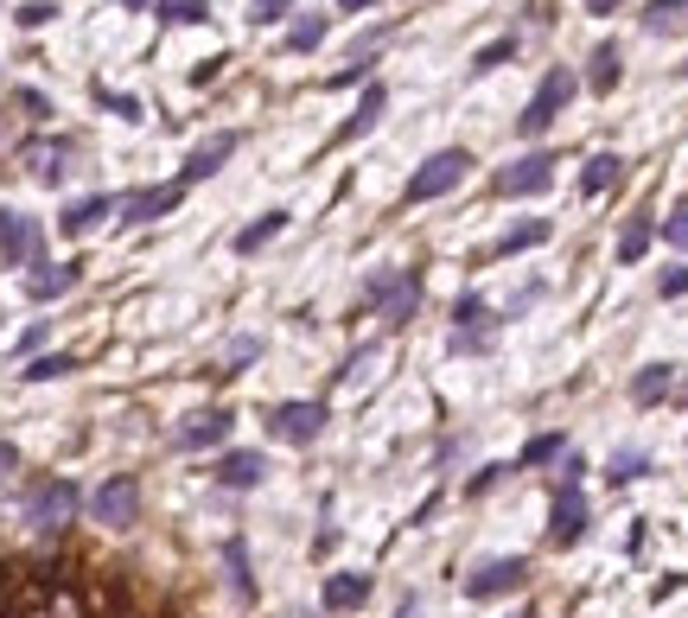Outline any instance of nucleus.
Segmentation results:
<instances>
[{"instance_id": "4468645a", "label": "nucleus", "mask_w": 688, "mask_h": 618, "mask_svg": "<svg viewBox=\"0 0 688 618\" xmlns=\"http://www.w3.org/2000/svg\"><path fill=\"white\" fill-rule=\"evenodd\" d=\"M76 281H83V261H39V268L25 275V300H39V307H45V300H64Z\"/></svg>"}, {"instance_id": "9d476101", "label": "nucleus", "mask_w": 688, "mask_h": 618, "mask_svg": "<svg viewBox=\"0 0 688 618\" xmlns=\"http://www.w3.org/2000/svg\"><path fill=\"white\" fill-rule=\"evenodd\" d=\"M236 147H243V134H236V128L198 141V147L185 154V179H178V185H198V179H210V173H224V159H236Z\"/></svg>"}, {"instance_id": "393cba45", "label": "nucleus", "mask_w": 688, "mask_h": 618, "mask_svg": "<svg viewBox=\"0 0 688 618\" xmlns=\"http://www.w3.org/2000/svg\"><path fill=\"white\" fill-rule=\"evenodd\" d=\"M618 173H625V159H618V154H593L581 166V192H586V198H599V192L618 185Z\"/></svg>"}, {"instance_id": "5701e85b", "label": "nucleus", "mask_w": 688, "mask_h": 618, "mask_svg": "<svg viewBox=\"0 0 688 618\" xmlns=\"http://www.w3.org/2000/svg\"><path fill=\"white\" fill-rule=\"evenodd\" d=\"M382 109H389V90H382V83H370V90H363V103H357V115L345 122V128H338V141H357V134H370V128L382 122Z\"/></svg>"}, {"instance_id": "864d4df0", "label": "nucleus", "mask_w": 688, "mask_h": 618, "mask_svg": "<svg viewBox=\"0 0 688 618\" xmlns=\"http://www.w3.org/2000/svg\"><path fill=\"white\" fill-rule=\"evenodd\" d=\"M510 618H530V612H510Z\"/></svg>"}, {"instance_id": "bb28decb", "label": "nucleus", "mask_w": 688, "mask_h": 618, "mask_svg": "<svg viewBox=\"0 0 688 618\" xmlns=\"http://www.w3.org/2000/svg\"><path fill=\"white\" fill-rule=\"evenodd\" d=\"M567 460V434H535L523 453H516V472H530V465H555Z\"/></svg>"}, {"instance_id": "a19ab883", "label": "nucleus", "mask_w": 688, "mask_h": 618, "mask_svg": "<svg viewBox=\"0 0 688 618\" xmlns=\"http://www.w3.org/2000/svg\"><path fill=\"white\" fill-rule=\"evenodd\" d=\"M249 20L255 27H275V20H287V0H249Z\"/></svg>"}, {"instance_id": "e433bc0d", "label": "nucleus", "mask_w": 688, "mask_h": 618, "mask_svg": "<svg viewBox=\"0 0 688 618\" xmlns=\"http://www.w3.org/2000/svg\"><path fill=\"white\" fill-rule=\"evenodd\" d=\"M351 83H370V58H351L345 71H331L326 90H351Z\"/></svg>"}, {"instance_id": "20e7f679", "label": "nucleus", "mask_w": 688, "mask_h": 618, "mask_svg": "<svg viewBox=\"0 0 688 618\" xmlns=\"http://www.w3.org/2000/svg\"><path fill=\"white\" fill-rule=\"evenodd\" d=\"M574 90H581V78H574L567 64H555V71L542 78V90H535V96H530V109L516 115V128H523V134H542V128H548V122H555V115H561V109L574 103Z\"/></svg>"}, {"instance_id": "c756f323", "label": "nucleus", "mask_w": 688, "mask_h": 618, "mask_svg": "<svg viewBox=\"0 0 688 618\" xmlns=\"http://www.w3.org/2000/svg\"><path fill=\"white\" fill-rule=\"evenodd\" d=\"M644 472H650V460H644L637 446H618V453H612V465H606L612 485H631V478H644Z\"/></svg>"}, {"instance_id": "a18cd8bd", "label": "nucleus", "mask_w": 688, "mask_h": 618, "mask_svg": "<svg viewBox=\"0 0 688 618\" xmlns=\"http://www.w3.org/2000/svg\"><path fill=\"white\" fill-rule=\"evenodd\" d=\"M453 351H491V332H459Z\"/></svg>"}, {"instance_id": "39448f33", "label": "nucleus", "mask_w": 688, "mask_h": 618, "mask_svg": "<svg viewBox=\"0 0 688 618\" xmlns=\"http://www.w3.org/2000/svg\"><path fill=\"white\" fill-rule=\"evenodd\" d=\"M555 185V154H523L504 173H491V198H535Z\"/></svg>"}, {"instance_id": "58836bf2", "label": "nucleus", "mask_w": 688, "mask_h": 618, "mask_svg": "<svg viewBox=\"0 0 688 618\" xmlns=\"http://www.w3.org/2000/svg\"><path fill=\"white\" fill-rule=\"evenodd\" d=\"M657 293H663V300H682V293H688V268H663Z\"/></svg>"}, {"instance_id": "c03bdc74", "label": "nucleus", "mask_w": 688, "mask_h": 618, "mask_svg": "<svg viewBox=\"0 0 688 618\" xmlns=\"http://www.w3.org/2000/svg\"><path fill=\"white\" fill-rule=\"evenodd\" d=\"M39 344H45V319H32V326H25V332H20V358H32Z\"/></svg>"}, {"instance_id": "9b49d317", "label": "nucleus", "mask_w": 688, "mask_h": 618, "mask_svg": "<svg viewBox=\"0 0 688 618\" xmlns=\"http://www.w3.org/2000/svg\"><path fill=\"white\" fill-rule=\"evenodd\" d=\"M210 478H217L224 491H255L261 478H268V460H261L255 446H229L224 460L210 465Z\"/></svg>"}, {"instance_id": "b1692460", "label": "nucleus", "mask_w": 688, "mask_h": 618, "mask_svg": "<svg viewBox=\"0 0 688 618\" xmlns=\"http://www.w3.org/2000/svg\"><path fill=\"white\" fill-rule=\"evenodd\" d=\"M280 230H287V210H261L249 230H236V256H255V249H268Z\"/></svg>"}, {"instance_id": "412c9836", "label": "nucleus", "mask_w": 688, "mask_h": 618, "mask_svg": "<svg viewBox=\"0 0 688 618\" xmlns=\"http://www.w3.org/2000/svg\"><path fill=\"white\" fill-rule=\"evenodd\" d=\"M535 243H548V217H523V224H510L504 236H497V249L491 256H523V249H535Z\"/></svg>"}, {"instance_id": "a878e982", "label": "nucleus", "mask_w": 688, "mask_h": 618, "mask_svg": "<svg viewBox=\"0 0 688 618\" xmlns=\"http://www.w3.org/2000/svg\"><path fill=\"white\" fill-rule=\"evenodd\" d=\"M618 64H625V52H618V45H599V52H593V71H586V83H593V96H612V90H618Z\"/></svg>"}, {"instance_id": "4be33fe9", "label": "nucleus", "mask_w": 688, "mask_h": 618, "mask_svg": "<svg viewBox=\"0 0 688 618\" xmlns=\"http://www.w3.org/2000/svg\"><path fill=\"white\" fill-rule=\"evenodd\" d=\"M650 243H657V224H650L644 210H637V217H625V230H618V261H625V268H637Z\"/></svg>"}, {"instance_id": "f8f14e48", "label": "nucleus", "mask_w": 688, "mask_h": 618, "mask_svg": "<svg viewBox=\"0 0 688 618\" xmlns=\"http://www.w3.org/2000/svg\"><path fill=\"white\" fill-rule=\"evenodd\" d=\"M178 198H185V185H141V192H127L115 210H122V224L134 230V224H153V217H166Z\"/></svg>"}, {"instance_id": "0eeeda50", "label": "nucleus", "mask_w": 688, "mask_h": 618, "mask_svg": "<svg viewBox=\"0 0 688 618\" xmlns=\"http://www.w3.org/2000/svg\"><path fill=\"white\" fill-rule=\"evenodd\" d=\"M90 516H96L102 529H127V523L141 516V485H134V472H115L109 485H96V497H90Z\"/></svg>"}, {"instance_id": "f257e3e1", "label": "nucleus", "mask_w": 688, "mask_h": 618, "mask_svg": "<svg viewBox=\"0 0 688 618\" xmlns=\"http://www.w3.org/2000/svg\"><path fill=\"white\" fill-rule=\"evenodd\" d=\"M83 511V491L71 485V478H32L25 485V504L20 516L39 529V536H58V529H71V516Z\"/></svg>"}, {"instance_id": "7c9ffc66", "label": "nucleus", "mask_w": 688, "mask_h": 618, "mask_svg": "<svg viewBox=\"0 0 688 618\" xmlns=\"http://www.w3.org/2000/svg\"><path fill=\"white\" fill-rule=\"evenodd\" d=\"M510 58H516V39H491V45L472 58V71H465V78H491V71H497V64H510Z\"/></svg>"}, {"instance_id": "7ed1b4c3", "label": "nucleus", "mask_w": 688, "mask_h": 618, "mask_svg": "<svg viewBox=\"0 0 688 618\" xmlns=\"http://www.w3.org/2000/svg\"><path fill=\"white\" fill-rule=\"evenodd\" d=\"M331 409L326 402H275L268 409V434L280 440V446H312V440L326 434Z\"/></svg>"}, {"instance_id": "473e14b6", "label": "nucleus", "mask_w": 688, "mask_h": 618, "mask_svg": "<svg viewBox=\"0 0 688 618\" xmlns=\"http://www.w3.org/2000/svg\"><path fill=\"white\" fill-rule=\"evenodd\" d=\"M676 13H688V0H650L644 7V27L663 32V27H676Z\"/></svg>"}, {"instance_id": "603ef678", "label": "nucleus", "mask_w": 688, "mask_h": 618, "mask_svg": "<svg viewBox=\"0 0 688 618\" xmlns=\"http://www.w3.org/2000/svg\"><path fill=\"white\" fill-rule=\"evenodd\" d=\"M676 71H682V78H688V64H676Z\"/></svg>"}, {"instance_id": "de8ad7c7", "label": "nucleus", "mask_w": 688, "mask_h": 618, "mask_svg": "<svg viewBox=\"0 0 688 618\" xmlns=\"http://www.w3.org/2000/svg\"><path fill=\"white\" fill-rule=\"evenodd\" d=\"M20 465V453H13V440H0V472H13Z\"/></svg>"}, {"instance_id": "79ce46f5", "label": "nucleus", "mask_w": 688, "mask_h": 618, "mask_svg": "<svg viewBox=\"0 0 688 618\" xmlns=\"http://www.w3.org/2000/svg\"><path fill=\"white\" fill-rule=\"evenodd\" d=\"M510 472H516V465H484V472H479V478H472V485H465V491H472V497H484V491H491V485H504Z\"/></svg>"}, {"instance_id": "6ab92c4d", "label": "nucleus", "mask_w": 688, "mask_h": 618, "mask_svg": "<svg viewBox=\"0 0 688 618\" xmlns=\"http://www.w3.org/2000/svg\"><path fill=\"white\" fill-rule=\"evenodd\" d=\"M224 574H229V593L243 599V606H255V574H249V542L229 536L224 542Z\"/></svg>"}, {"instance_id": "37998d69", "label": "nucleus", "mask_w": 688, "mask_h": 618, "mask_svg": "<svg viewBox=\"0 0 688 618\" xmlns=\"http://www.w3.org/2000/svg\"><path fill=\"white\" fill-rule=\"evenodd\" d=\"M542 293H548V287H542V281H530V287H523V293H516V300H510L504 312H510V319H516V312H530L535 300H542Z\"/></svg>"}, {"instance_id": "c85d7f7f", "label": "nucleus", "mask_w": 688, "mask_h": 618, "mask_svg": "<svg viewBox=\"0 0 688 618\" xmlns=\"http://www.w3.org/2000/svg\"><path fill=\"white\" fill-rule=\"evenodd\" d=\"M153 13H160L166 27H204V20H210L204 0H153Z\"/></svg>"}, {"instance_id": "8fccbe9b", "label": "nucleus", "mask_w": 688, "mask_h": 618, "mask_svg": "<svg viewBox=\"0 0 688 618\" xmlns=\"http://www.w3.org/2000/svg\"><path fill=\"white\" fill-rule=\"evenodd\" d=\"M363 7H377V0H338V13H363Z\"/></svg>"}, {"instance_id": "423d86ee", "label": "nucleus", "mask_w": 688, "mask_h": 618, "mask_svg": "<svg viewBox=\"0 0 688 618\" xmlns=\"http://www.w3.org/2000/svg\"><path fill=\"white\" fill-rule=\"evenodd\" d=\"M523 587H530V562L523 555H491V562H479L465 574L472 599H504V593H523Z\"/></svg>"}, {"instance_id": "4c0bfd02", "label": "nucleus", "mask_w": 688, "mask_h": 618, "mask_svg": "<svg viewBox=\"0 0 688 618\" xmlns=\"http://www.w3.org/2000/svg\"><path fill=\"white\" fill-rule=\"evenodd\" d=\"M13 20H20L25 32H32V27H51V20H58V7H51V0H25V7L13 13Z\"/></svg>"}, {"instance_id": "f03ea898", "label": "nucleus", "mask_w": 688, "mask_h": 618, "mask_svg": "<svg viewBox=\"0 0 688 618\" xmlns=\"http://www.w3.org/2000/svg\"><path fill=\"white\" fill-rule=\"evenodd\" d=\"M465 173H472V154L465 147H440L433 159H421L414 166V179H408V205H433V198H446L453 185H465Z\"/></svg>"}, {"instance_id": "aec40b11", "label": "nucleus", "mask_w": 688, "mask_h": 618, "mask_svg": "<svg viewBox=\"0 0 688 618\" xmlns=\"http://www.w3.org/2000/svg\"><path fill=\"white\" fill-rule=\"evenodd\" d=\"M64 159H71V141H32V147H25V166H32L45 185L64 179Z\"/></svg>"}, {"instance_id": "f704fd0d", "label": "nucleus", "mask_w": 688, "mask_h": 618, "mask_svg": "<svg viewBox=\"0 0 688 618\" xmlns=\"http://www.w3.org/2000/svg\"><path fill=\"white\" fill-rule=\"evenodd\" d=\"M657 230H663V243H669V249H682V256H688V205H682V210H669Z\"/></svg>"}, {"instance_id": "09e8293b", "label": "nucleus", "mask_w": 688, "mask_h": 618, "mask_svg": "<svg viewBox=\"0 0 688 618\" xmlns=\"http://www.w3.org/2000/svg\"><path fill=\"white\" fill-rule=\"evenodd\" d=\"M625 0H586V13H618Z\"/></svg>"}, {"instance_id": "f3484780", "label": "nucleus", "mask_w": 688, "mask_h": 618, "mask_svg": "<svg viewBox=\"0 0 688 618\" xmlns=\"http://www.w3.org/2000/svg\"><path fill=\"white\" fill-rule=\"evenodd\" d=\"M115 210V198L109 192H90V198H76V205H64V217H58V230L64 236H83V230H96L102 217Z\"/></svg>"}, {"instance_id": "49530a36", "label": "nucleus", "mask_w": 688, "mask_h": 618, "mask_svg": "<svg viewBox=\"0 0 688 618\" xmlns=\"http://www.w3.org/2000/svg\"><path fill=\"white\" fill-rule=\"evenodd\" d=\"M255 358H261V338H243V344L229 351V363H255Z\"/></svg>"}, {"instance_id": "ddd939ff", "label": "nucleus", "mask_w": 688, "mask_h": 618, "mask_svg": "<svg viewBox=\"0 0 688 618\" xmlns=\"http://www.w3.org/2000/svg\"><path fill=\"white\" fill-rule=\"evenodd\" d=\"M377 300H382V319L389 326H408L414 307H421V268H402L396 281H377Z\"/></svg>"}, {"instance_id": "2f4dec72", "label": "nucleus", "mask_w": 688, "mask_h": 618, "mask_svg": "<svg viewBox=\"0 0 688 618\" xmlns=\"http://www.w3.org/2000/svg\"><path fill=\"white\" fill-rule=\"evenodd\" d=\"M71 370H76V358H32L20 377L25 383H58V377H71Z\"/></svg>"}, {"instance_id": "ea45409f", "label": "nucleus", "mask_w": 688, "mask_h": 618, "mask_svg": "<svg viewBox=\"0 0 688 618\" xmlns=\"http://www.w3.org/2000/svg\"><path fill=\"white\" fill-rule=\"evenodd\" d=\"M96 103H102V109H115L122 122H141V103H134V96H115V90H96Z\"/></svg>"}, {"instance_id": "1a4fd4ad", "label": "nucleus", "mask_w": 688, "mask_h": 618, "mask_svg": "<svg viewBox=\"0 0 688 618\" xmlns=\"http://www.w3.org/2000/svg\"><path fill=\"white\" fill-rule=\"evenodd\" d=\"M581 536H586V497H581V485H561L555 511H548V542L555 548H574Z\"/></svg>"}, {"instance_id": "3c124183", "label": "nucleus", "mask_w": 688, "mask_h": 618, "mask_svg": "<svg viewBox=\"0 0 688 618\" xmlns=\"http://www.w3.org/2000/svg\"><path fill=\"white\" fill-rule=\"evenodd\" d=\"M115 7H147V0H115Z\"/></svg>"}, {"instance_id": "cd10ccee", "label": "nucleus", "mask_w": 688, "mask_h": 618, "mask_svg": "<svg viewBox=\"0 0 688 618\" xmlns=\"http://www.w3.org/2000/svg\"><path fill=\"white\" fill-rule=\"evenodd\" d=\"M326 13H300L294 27H287V52H319V39H326Z\"/></svg>"}, {"instance_id": "a211bd4d", "label": "nucleus", "mask_w": 688, "mask_h": 618, "mask_svg": "<svg viewBox=\"0 0 688 618\" xmlns=\"http://www.w3.org/2000/svg\"><path fill=\"white\" fill-rule=\"evenodd\" d=\"M669 389H676V363H644V370L631 377V402L637 409H657Z\"/></svg>"}, {"instance_id": "c9c22d12", "label": "nucleus", "mask_w": 688, "mask_h": 618, "mask_svg": "<svg viewBox=\"0 0 688 618\" xmlns=\"http://www.w3.org/2000/svg\"><path fill=\"white\" fill-rule=\"evenodd\" d=\"M479 319H484V300H479V293H459V300H453V326H459V332H472Z\"/></svg>"}, {"instance_id": "dca6fc26", "label": "nucleus", "mask_w": 688, "mask_h": 618, "mask_svg": "<svg viewBox=\"0 0 688 618\" xmlns=\"http://www.w3.org/2000/svg\"><path fill=\"white\" fill-rule=\"evenodd\" d=\"M326 612H357V606H370V574H326Z\"/></svg>"}, {"instance_id": "72a5a7b5", "label": "nucleus", "mask_w": 688, "mask_h": 618, "mask_svg": "<svg viewBox=\"0 0 688 618\" xmlns=\"http://www.w3.org/2000/svg\"><path fill=\"white\" fill-rule=\"evenodd\" d=\"M377 358H382V344H357L351 358H345V370H338V383H357V377H363Z\"/></svg>"}, {"instance_id": "2eb2a0df", "label": "nucleus", "mask_w": 688, "mask_h": 618, "mask_svg": "<svg viewBox=\"0 0 688 618\" xmlns=\"http://www.w3.org/2000/svg\"><path fill=\"white\" fill-rule=\"evenodd\" d=\"M229 434H236V414H229V409H204V414H192L173 440L185 446V453H204V446H224Z\"/></svg>"}, {"instance_id": "6e6552de", "label": "nucleus", "mask_w": 688, "mask_h": 618, "mask_svg": "<svg viewBox=\"0 0 688 618\" xmlns=\"http://www.w3.org/2000/svg\"><path fill=\"white\" fill-rule=\"evenodd\" d=\"M0 261L7 268H39L45 261V230L20 217V210H7V224H0Z\"/></svg>"}]
</instances>
